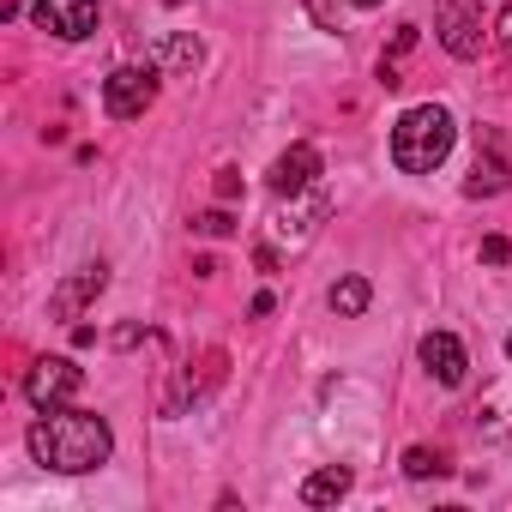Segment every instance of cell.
Wrapping results in <instances>:
<instances>
[{
	"label": "cell",
	"instance_id": "2",
	"mask_svg": "<svg viewBox=\"0 0 512 512\" xmlns=\"http://www.w3.org/2000/svg\"><path fill=\"white\" fill-rule=\"evenodd\" d=\"M452 139H458V121L446 103H416L398 115L392 127V163L404 175H434L446 157H452Z\"/></svg>",
	"mask_w": 512,
	"mask_h": 512
},
{
	"label": "cell",
	"instance_id": "14",
	"mask_svg": "<svg viewBox=\"0 0 512 512\" xmlns=\"http://www.w3.org/2000/svg\"><path fill=\"white\" fill-rule=\"evenodd\" d=\"M326 302H332V314L362 320V314H368V302H374V290H368V278H356V272H350V278H338V284H332V296H326Z\"/></svg>",
	"mask_w": 512,
	"mask_h": 512
},
{
	"label": "cell",
	"instance_id": "21",
	"mask_svg": "<svg viewBox=\"0 0 512 512\" xmlns=\"http://www.w3.org/2000/svg\"><path fill=\"white\" fill-rule=\"evenodd\" d=\"M350 7H362V13H368V7H386V0H350Z\"/></svg>",
	"mask_w": 512,
	"mask_h": 512
},
{
	"label": "cell",
	"instance_id": "8",
	"mask_svg": "<svg viewBox=\"0 0 512 512\" xmlns=\"http://www.w3.org/2000/svg\"><path fill=\"white\" fill-rule=\"evenodd\" d=\"M103 290H109V266H103V260H97V266H79L67 284H55V296H49V314H55V320H79V314H85V308H91Z\"/></svg>",
	"mask_w": 512,
	"mask_h": 512
},
{
	"label": "cell",
	"instance_id": "6",
	"mask_svg": "<svg viewBox=\"0 0 512 512\" xmlns=\"http://www.w3.org/2000/svg\"><path fill=\"white\" fill-rule=\"evenodd\" d=\"M79 386H85V368H79L73 356H37V362L25 368V398H31L37 410H55V404H67Z\"/></svg>",
	"mask_w": 512,
	"mask_h": 512
},
{
	"label": "cell",
	"instance_id": "16",
	"mask_svg": "<svg viewBox=\"0 0 512 512\" xmlns=\"http://www.w3.org/2000/svg\"><path fill=\"white\" fill-rule=\"evenodd\" d=\"M193 235H211V241H223V235H235V217L217 205V211H199L193 217Z\"/></svg>",
	"mask_w": 512,
	"mask_h": 512
},
{
	"label": "cell",
	"instance_id": "11",
	"mask_svg": "<svg viewBox=\"0 0 512 512\" xmlns=\"http://www.w3.org/2000/svg\"><path fill=\"white\" fill-rule=\"evenodd\" d=\"M494 193H506V157H500L494 133H482V151H476V169L464 181V199H494Z\"/></svg>",
	"mask_w": 512,
	"mask_h": 512
},
{
	"label": "cell",
	"instance_id": "17",
	"mask_svg": "<svg viewBox=\"0 0 512 512\" xmlns=\"http://www.w3.org/2000/svg\"><path fill=\"white\" fill-rule=\"evenodd\" d=\"M506 260H512V241L506 235H488L482 241V266H506Z\"/></svg>",
	"mask_w": 512,
	"mask_h": 512
},
{
	"label": "cell",
	"instance_id": "9",
	"mask_svg": "<svg viewBox=\"0 0 512 512\" xmlns=\"http://www.w3.org/2000/svg\"><path fill=\"white\" fill-rule=\"evenodd\" d=\"M272 193L278 199H290V193H308V187H320V151L314 145H290L278 163H272Z\"/></svg>",
	"mask_w": 512,
	"mask_h": 512
},
{
	"label": "cell",
	"instance_id": "1",
	"mask_svg": "<svg viewBox=\"0 0 512 512\" xmlns=\"http://www.w3.org/2000/svg\"><path fill=\"white\" fill-rule=\"evenodd\" d=\"M115 452V434L97 410H73V404H55L31 422V458L43 470H61V476H85V470H103Z\"/></svg>",
	"mask_w": 512,
	"mask_h": 512
},
{
	"label": "cell",
	"instance_id": "22",
	"mask_svg": "<svg viewBox=\"0 0 512 512\" xmlns=\"http://www.w3.org/2000/svg\"><path fill=\"white\" fill-rule=\"evenodd\" d=\"M163 7H187V0H163Z\"/></svg>",
	"mask_w": 512,
	"mask_h": 512
},
{
	"label": "cell",
	"instance_id": "4",
	"mask_svg": "<svg viewBox=\"0 0 512 512\" xmlns=\"http://www.w3.org/2000/svg\"><path fill=\"white\" fill-rule=\"evenodd\" d=\"M157 67L145 61V67H115L109 79H103V115L109 121H139L151 103H157Z\"/></svg>",
	"mask_w": 512,
	"mask_h": 512
},
{
	"label": "cell",
	"instance_id": "3",
	"mask_svg": "<svg viewBox=\"0 0 512 512\" xmlns=\"http://www.w3.org/2000/svg\"><path fill=\"white\" fill-rule=\"evenodd\" d=\"M434 37L452 61L482 55V0H434Z\"/></svg>",
	"mask_w": 512,
	"mask_h": 512
},
{
	"label": "cell",
	"instance_id": "5",
	"mask_svg": "<svg viewBox=\"0 0 512 512\" xmlns=\"http://www.w3.org/2000/svg\"><path fill=\"white\" fill-rule=\"evenodd\" d=\"M332 217V193L326 187H308V193H290V205H278L272 217V241H290V247H308L320 235V223Z\"/></svg>",
	"mask_w": 512,
	"mask_h": 512
},
{
	"label": "cell",
	"instance_id": "20",
	"mask_svg": "<svg viewBox=\"0 0 512 512\" xmlns=\"http://www.w3.org/2000/svg\"><path fill=\"white\" fill-rule=\"evenodd\" d=\"M25 7H31V0H0V19H19Z\"/></svg>",
	"mask_w": 512,
	"mask_h": 512
},
{
	"label": "cell",
	"instance_id": "12",
	"mask_svg": "<svg viewBox=\"0 0 512 512\" xmlns=\"http://www.w3.org/2000/svg\"><path fill=\"white\" fill-rule=\"evenodd\" d=\"M350 488H356V470L350 464H326V470H314L302 482V506H338Z\"/></svg>",
	"mask_w": 512,
	"mask_h": 512
},
{
	"label": "cell",
	"instance_id": "23",
	"mask_svg": "<svg viewBox=\"0 0 512 512\" xmlns=\"http://www.w3.org/2000/svg\"><path fill=\"white\" fill-rule=\"evenodd\" d=\"M506 356H512V332H506Z\"/></svg>",
	"mask_w": 512,
	"mask_h": 512
},
{
	"label": "cell",
	"instance_id": "18",
	"mask_svg": "<svg viewBox=\"0 0 512 512\" xmlns=\"http://www.w3.org/2000/svg\"><path fill=\"white\" fill-rule=\"evenodd\" d=\"M217 199H223V205L241 199V175H235V169H217Z\"/></svg>",
	"mask_w": 512,
	"mask_h": 512
},
{
	"label": "cell",
	"instance_id": "10",
	"mask_svg": "<svg viewBox=\"0 0 512 512\" xmlns=\"http://www.w3.org/2000/svg\"><path fill=\"white\" fill-rule=\"evenodd\" d=\"M422 368H428L440 386H458L464 368H470V356H464V344H458L452 332H428V338H422Z\"/></svg>",
	"mask_w": 512,
	"mask_h": 512
},
{
	"label": "cell",
	"instance_id": "19",
	"mask_svg": "<svg viewBox=\"0 0 512 512\" xmlns=\"http://www.w3.org/2000/svg\"><path fill=\"white\" fill-rule=\"evenodd\" d=\"M494 37L512 49V0H506V7H500V19H494Z\"/></svg>",
	"mask_w": 512,
	"mask_h": 512
},
{
	"label": "cell",
	"instance_id": "15",
	"mask_svg": "<svg viewBox=\"0 0 512 512\" xmlns=\"http://www.w3.org/2000/svg\"><path fill=\"white\" fill-rule=\"evenodd\" d=\"M404 476H410V482H428V476H446V458H440L434 446H410V452H404Z\"/></svg>",
	"mask_w": 512,
	"mask_h": 512
},
{
	"label": "cell",
	"instance_id": "7",
	"mask_svg": "<svg viewBox=\"0 0 512 512\" xmlns=\"http://www.w3.org/2000/svg\"><path fill=\"white\" fill-rule=\"evenodd\" d=\"M31 25L61 43H85L97 31V0H31Z\"/></svg>",
	"mask_w": 512,
	"mask_h": 512
},
{
	"label": "cell",
	"instance_id": "13",
	"mask_svg": "<svg viewBox=\"0 0 512 512\" xmlns=\"http://www.w3.org/2000/svg\"><path fill=\"white\" fill-rule=\"evenodd\" d=\"M199 61H205L199 37H163V43L151 49V67H157V73H193Z\"/></svg>",
	"mask_w": 512,
	"mask_h": 512
}]
</instances>
